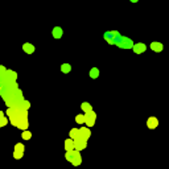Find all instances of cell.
<instances>
[{
    "label": "cell",
    "mask_w": 169,
    "mask_h": 169,
    "mask_svg": "<svg viewBox=\"0 0 169 169\" xmlns=\"http://www.w3.org/2000/svg\"><path fill=\"white\" fill-rule=\"evenodd\" d=\"M79 135L82 136L85 140H87L90 136H91V132H90V130L89 128H86V127H82V128H79Z\"/></svg>",
    "instance_id": "9"
},
{
    "label": "cell",
    "mask_w": 169,
    "mask_h": 169,
    "mask_svg": "<svg viewBox=\"0 0 169 169\" xmlns=\"http://www.w3.org/2000/svg\"><path fill=\"white\" fill-rule=\"evenodd\" d=\"M90 77H91L92 79L98 78V77H99V69H96V67H92L91 70H90Z\"/></svg>",
    "instance_id": "14"
},
{
    "label": "cell",
    "mask_w": 169,
    "mask_h": 169,
    "mask_svg": "<svg viewBox=\"0 0 169 169\" xmlns=\"http://www.w3.org/2000/svg\"><path fill=\"white\" fill-rule=\"evenodd\" d=\"M78 135H79V130H77V128H73V130L70 131V137L75 139Z\"/></svg>",
    "instance_id": "18"
},
{
    "label": "cell",
    "mask_w": 169,
    "mask_h": 169,
    "mask_svg": "<svg viewBox=\"0 0 169 169\" xmlns=\"http://www.w3.org/2000/svg\"><path fill=\"white\" fill-rule=\"evenodd\" d=\"M104 38H106L110 44H118L120 41L122 36H120L118 32L111 31V32H106V34H104Z\"/></svg>",
    "instance_id": "2"
},
{
    "label": "cell",
    "mask_w": 169,
    "mask_h": 169,
    "mask_svg": "<svg viewBox=\"0 0 169 169\" xmlns=\"http://www.w3.org/2000/svg\"><path fill=\"white\" fill-rule=\"evenodd\" d=\"M34 49H36V48H34L32 44H29V42H27V44L22 45V50H24L27 54H32L33 52H34Z\"/></svg>",
    "instance_id": "11"
},
{
    "label": "cell",
    "mask_w": 169,
    "mask_h": 169,
    "mask_svg": "<svg viewBox=\"0 0 169 169\" xmlns=\"http://www.w3.org/2000/svg\"><path fill=\"white\" fill-rule=\"evenodd\" d=\"M74 143H75V149H78V151L85 149L87 147V140H85L81 135H78L77 137L74 139Z\"/></svg>",
    "instance_id": "5"
},
{
    "label": "cell",
    "mask_w": 169,
    "mask_h": 169,
    "mask_svg": "<svg viewBox=\"0 0 169 169\" xmlns=\"http://www.w3.org/2000/svg\"><path fill=\"white\" fill-rule=\"evenodd\" d=\"M95 120H96V114L92 110L89 112H85V123L87 127H92L95 123Z\"/></svg>",
    "instance_id": "3"
},
{
    "label": "cell",
    "mask_w": 169,
    "mask_h": 169,
    "mask_svg": "<svg viewBox=\"0 0 169 169\" xmlns=\"http://www.w3.org/2000/svg\"><path fill=\"white\" fill-rule=\"evenodd\" d=\"M70 70H71V66L69 65V63H63V65L61 66V71L62 73H69Z\"/></svg>",
    "instance_id": "16"
},
{
    "label": "cell",
    "mask_w": 169,
    "mask_h": 169,
    "mask_svg": "<svg viewBox=\"0 0 169 169\" xmlns=\"http://www.w3.org/2000/svg\"><path fill=\"white\" fill-rule=\"evenodd\" d=\"M151 49H152L153 52H161L162 49H164V46H162V44L161 42H157V41H153L152 44H151Z\"/></svg>",
    "instance_id": "10"
},
{
    "label": "cell",
    "mask_w": 169,
    "mask_h": 169,
    "mask_svg": "<svg viewBox=\"0 0 169 169\" xmlns=\"http://www.w3.org/2000/svg\"><path fill=\"white\" fill-rule=\"evenodd\" d=\"M29 106H31V104H29V102H28V101H24V108H25V110H28V108H29Z\"/></svg>",
    "instance_id": "21"
},
{
    "label": "cell",
    "mask_w": 169,
    "mask_h": 169,
    "mask_svg": "<svg viewBox=\"0 0 169 169\" xmlns=\"http://www.w3.org/2000/svg\"><path fill=\"white\" fill-rule=\"evenodd\" d=\"M131 2H132V3H137V2H139V0H131Z\"/></svg>",
    "instance_id": "22"
},
{
    "label": "cell",
    "mask_w": 169,
    "mask_h": 169,
    "mask_svg": "<svg viewBox=\"0 0 169 169\" xmlns=\"http://www.w3.org/2000/svg\"><path fill=\"white\" fill-rule=\"evenodd\" d=\"M119 46V48H122V49H131V48H133V41L131 38H127V37H122L120 38V41L116 44Z\"/></svg>",
    "instance_id": "4"
},
{
    "label": "cell",
    "mask_w": 169,
    "mask_h": 169,
    "mask_svg": "<svg viewBox=\"0 0 169 169\" xmlns=\"http://www.w3.org/2000/svg\"><path fill=\"white\" fill-rule=\"evenodd\" d=\"M0 118H2V127H4L5 124H7V119H5V116H4V112H3V111L0 112Z\"/></svg>",
    "instance_id": "19"
},
{
    "label": "cell",
    "mask_w": 169,
    "mask_h": 169,
    "mask_svg": "<svg viewBox=\"0 0 169 169\" xmlns=\"http://www.w3.org/2000/svg\"><path fill=\"white\" fill-rule=\"evenodd\" d=\"M81 107H82V110H83L85 112H89V111H91V110H92L91 104H90V103H87V102H83V103H82V106H81Z\"/></svg>",
    "instance_id": "15"
},
{
    "label": "cell",
    "mask_w": 169,
    "mask_h": 169,
    "mask_svg": "<svg viewBox=\"0 0 169 169\" xmlns=\"http://www.w3.org/2000/svg\"><path fill=\"white\" fill-rule=\"evenodd\" d=\"M22 155H24V145H22L21 143H17L15 145V152H13V156L16 160H20Z\"/></svg>",
    "instance_id": "6"
},
{
    "label": "cell",
    "mask_w": 169,
    "mask_h": 169,
    "mask_svg": "<svg viewBox=\"0 0 169 169\" xmlns=\"http://www.w3.org/2000/svg\"><path fill=\"white\" fill-rule=\"evenodd\" d=\"M66 159L71 162V164L74 165V166H78L81 162H82V157H81V155H79V151L77 149V151H66Z\"/></svg>",
    "instance_id": "1"
},
{
    "label": "cell",
    "mask_w": 169,
    "mask_h": 169,
    "mask_svg": "<svg viewBox=\"0 0 169 169\" xmlns=\"http://www.w3.org/2000/svg\"><path fill=\"white\" fill-rule=\"evenodd\" d=\"M75 122L78 124H83L85 123V115H77L75 116Z\"/></svg>",
    "instance_id": "17"
},
{
    "label": "cell",
    "mask_w": 169,
    "mask_h": 169,
    "mask_svg": "<svg viewBox=\"0 0 169 169\" xmlns=\"http://www.w3.org/2000/svg\"><path fill=\"white\" fill-rule=\"evenodd\" d=\"M74 148H75L74 139H67V140H65V149L66 151H73Z\"/></svg>",
    "instance_id": "12"
},
{
    "label": "cell",
    "mask_w": 169,
    "mask_h": 169,
    "mask_svg": "<svg viewBox=\"0 0 169 169\" xmlns=\"http://www.w3.org/2000/svg\"><path fill=\"white\" fill-rule=\"evenodd\" d=\"M147 126L149 130H155V128L159 126V120H157V118H155V116H151V118L147 120Z\"/></svg>",
    "instance_id": "8"
},
{
    "label": "cell",
    "mask_w": 169,
    "mask_h": 169,
    "mask_svg": "<svg viewBox=\"0 0 169 169\" xmlns=\"http://www.w3.org/2000/svg\"><path fill=\"white\" fill-rule=\"evenodd\" d=\"M133 52H135L136 54H141V53H144L145 52V49H147V46H145L144 44H141V42H137V44H135L133 45Z\"/></svg>",
    "instance_id": "7"
},
{
    "label": "cell",
    "mask_w": 169,
    "mask_h": 169,
    "mask_svg": "<svg viewBox=\"0 0 169 169\" xmlns=\"http://www.w3.org/2000/svg\"><path fill=\"white\" fill-rule=\"evenodd\" d=\"M62 29L60 28V27H56V28H53V31H52V34H53V37L54 38H61L62 37Z\"/></svg>",
    "instance_id": "13"
},
{
    "label": "cell",
    "mask_w": 169,
    "mask_h": 169,
    "mask_svg": "<svg viewBox=\"0 0 169 169\" xmlns=\"http://www.w3.org/2000/svg\"><path fill=\"white\" fill-rule=\"evenodd\" d=\"M31 132H29V131H24V132H22V137H24L25 139V140H29V139H31Z\"/></svg>",
    "instance_id": "20"
}]
</instances>
